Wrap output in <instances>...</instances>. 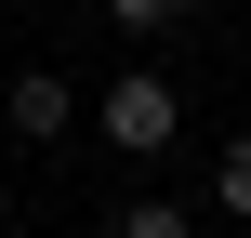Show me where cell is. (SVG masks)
<instances>
[{
  "label": "cell",
  "instance_id": "5b68a950",
  "mask_svg": "<svg viewBox=\"0 0 251 238\" xmlns=\"http://www.w3.org/2000/svg\"><path fill=\"white\" fill-rule=\"evenodd\" d=\"M172 13H185V0H106V26H132V40H159Z\"/></svg>",
  "mask_w": 251,
  "mask_h": 238
},
{
  "label": "cell",
  "instance_id": "277c9868",
  "mask_svg": "<svg viewBox=\"0 0 251 238\" xmlns=\"http://www.w3.org/2000/svg\"><path fill=\"white\" fill-rule=\"evenodd\" d=\"M119 238H199V225H185V199H132V212H119Z\"/></svg>",
  "mask_w": 251,
  "mask_h": 238
},
{
  "label": "cell",
  "instance_id": "3957f363",
  "mask_svg": "<svg viewBox=\"0 0 251 238\" xmlns=\"http://www.w3.org/2000/svg\"><path fill=\"white\" fill-rule=\"evenodd\" d=\"M212 212L251 225V132H238V146H212Z\"/></svg>",
  "mask_w": 251,
  "mask_h": 238
},
{
  "label": "cell",
  "instance_id": "7a4b0ae2",
  "mask_svg": "<svg viewBox=\"0 0 251 238\" xmlns=\"http://www.w3.org/2000/svg\"><path fill=\"white\" fill-rule=\"evenodd\" d=\"M0 119H13V146H66V132H79V93H66V66H26V79L0 93Z\"/></svg>",
  "mask_w": 251,
  "mask_h": 238
},
{
  "label": "cell",
  "instance_id": "6da1fadb",
  "mask_svg": "<svg viewBox=\"0 0 251 238\" xmlns=\"http://www.w3.org/2000/svg\"><path fill=\"white\" fill-rule=\"evenodd\" d=\"M93 132H106L119 159H172V132H185V93H172L159 66H119V79L93 93Z\"/></svg>",
  "mask_w": 251,
  "mask_h": 238
}]
</instances>
